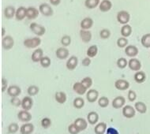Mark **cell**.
<instances>
[{
    "label": "cell",
    "instance_id": "ac0fdd59",
    "mask_svg": "<svg viewBox=\"0 0 150 134\" xmlns=\"http://www.w3.org/2000/svg\"><path fill=\"white\" fill-rule=\"evenodd\" d=\"M79 35H80L81 39L82 42L86 43V44L89 43L92 39V37H93L92 32L89 30H86V29H81L80 32H79Z\"/></svg>",
    "mask_w": 150,
    "mask_h": 134
},
{
    "label": "cell",
    "instance_id": "ffe728a7",
    "mask_svg": "<svg viewBox=\"0 0 150 134\" xmlns=\"http://www.w3.org/2000/svg\"><path fill=\"white\" fill-rule=\"evenodd\" d=\"M18 118L22 122H29L32 120V114L28 111H21L18 114Z\"/></svg>",
    "mask_w": 150,
    "mask_h": 134
},
{
    "label": "cell",
    "instance_id": "e0dca14e",
    "mask_svg": "<svg viewBox=\"0 0 150 134\" xmlns=\"http://www.w3.org/2000/svg\"><path fill=\"white\" fill-rule=\"evenodd\" d=\"M138 48L134 45H128L125 48V54L126 55L130 58H134L138 54Z\"/></svg>",
    "mask_w": 150,
    "mask_h": 134
},
{
    "label": "cell",
    "instance_id": "3957f363",
    "mask_svg": "<svg viewBox=\"0 0 150 134\" xmlns=\"http://www.w3.org/2000/svg\"><path fill=\"white\" fill-rule=\"evenodd\" d=\"M130 20V14L127 11H120L117 13V21L122 25L129 23Z\"/></svg>",
    "mask_w": 150,
    "mask_h": 134
},
{
    "label": "cell",
    "instance_id": "1f68e13d",
    "mask_svg": "<svg viewBox=\"0 0 150 134\" xmlns=\"http://www.w3.org/2000/svg\"><path fill=\"white\" fill-rule=\"evenodd\" d=\"M100 0H86L85 1V6L86 8H88L89 10L95 9L100 5Z\"/></svg>",
    "mask_w": 150,
    "mask_h": 134
},
{
    "label": "cell",
    "instance_id": "603a6c76",
    "mask_svg": "<svg viewBox=\"0 0 150 134\" xmlns=\"http://www.w3.org/2000/svg\"><path fill=\"white\" fill-rule=\"evenodd\" d=\"M74 123L77 126V128L80 130V132H81L87 129L88 122V121H86V119L83 118H78L75 120Z\"/></svg>",
    "mask_w": 150,
    "mask_h": 134
},
{
    "label": "cell",
    "instance_id": "83f0119b",
    "mask_svg": "<svg viewBox=\"0 0 150 134\" xmlns=\"http://www.w3.org/2000/svg\"><path fill=\"white\" fill-rule=\"evenodd\" d=\"M54 99L58 103L64 104L67 100V96L64 92H56L54 94Z\"/></svg>",
    "mask_w": 150,
    "mask_h": 134
},
{
    "label": "cell",
    "instance_id": "ba28073f",
    "mask_svg": "<svg viewBox=\"0 0 150 134\" xmlns=\"http://www.w3.org/2000/svg\"><path fill=\"white\" fill-rule=\"evenodd\" d=\"M55 55L58 59L60 60L67 59L69 55H70V51L69 50L65 47H59L56 51H55Z\"/></svg>",
    "mask_w": 150,
    "mask_h": 134
},
{
    "label": "cell",
    "instance_id": "d6986e66",
    "mask_svg": "<svg viewBox=\"0 0 150 134\" xmlns=\"http://www.w3.org/2000/svg\"><path fill=\"white\" fill-rule=\"evenodd\" d=\"M44 57V51L41 48H36L35 49L31 55V59L33 62H40L41 59Z\"/></svg>",
    "mask_w": 150,
    "mask_h": 134
},
{
    "label": "cell",
    "instance_id": "f1b7e54d",
    "mask_svg": "<svg viewBox=\"0 0 150 134\" xmlns=\"http://www.w3.org/2000/svg\"><path fill=\"white\" fill-rule=\"evenodd\" d=\"M133 29L132 27L127 24V25H124L122 26L121 30H120V33H121L122 36H123V37H129L131 34H132Z\"/></svg>",
    "mask_w": 150,
    "mask_h": 134
},
{
    "label": "cell",
    "instance_id": "b9f144b4",
    "mask_svg": "<svg viewBox=\"0 0 150 134\" xmlns=\"http://www.w3.org/2000/svg\"><path fill=\"white\" fill-rule=\"evenodd\" d=\"M116 65L119 69L123 70V69H125L128 66V61L125 58H119V59L117 60Z\"/></svg>",
    "mask_w": 150,
    "mask_h": 134
},
{
    "label": "cell",
    "instance_id": "74e56055",
    "mask_svg": "<svg viewBox=\"0 0 150 134\" xmlns=\"http://www.w3.org/2000/svg\"><path fill=\"white\" fill-rule=\"evenodd\" d=\"M128 44H129L128 39L123 36L117 39V46L119 47V48H126L128 46Z\"/></svg>",
    "mask_w": 150,
    "mask_h": 134
},
{
    "label": "cell",
    "instance_id": "d4e9b609",
    "mask_svg": "<svg viewBox=\"0 0 150 134\" xmlns=\"http://www.w3.org/2000/svg\"><path fill=\"white\" fill-rule=\"evenodd\" d=\"M19 131H20L21 134H32L34 131L33 124L29 123V122H26V123L23 124L20 127V130Z\"/></svg>",
    "mask_w": 150,
    "mask_h": 134
},
{
    "label": "cell",
    "instance_id": "60d3db41",
    "mask_svg": "<svg viewBox=\"0 0 150 134\" xmlns=\"http://www.w3.org/2000/svg\"><path fill=\"white\" fill-rule=\"evenodd\" d=\"M98 105L102 108H106L109 105V99L106 96H102L98 99Z\"/></svg>",
    "mask_w": 150,
    "mask_h": 134
},
{
    "label": "cell",
    "instance_id": "db71d44e",
    "mask_svg": "<svg viewBox=\"0 0 150 134\" xmlns=\"http://www.w3.org/2000/svg\"><path fill=\"white\" fill-rule=\"evenodd\" d=\"M50 3L54 6H57L61 3V0H49Z\"/></svg>",
    "mask_w": 150,
    "mask_h": 134
},
{
    "label": "cell",
    "instance_id": "6da1fadb",
    "mask_svg": "<svg viewBox=\"0 0 150 134\" xmlns=\"http://www.w3.org/2000/svg\"><path fill=\"white\" fill-rule=\"evenodd\" d=\"M23 44L24 46L29 49H35L41 44V39L39 36L33 37V38H28L24 40Z\"/></svg>",
    "mask_w": 150,
    "mask_h": 134
},
{
    "label": "cell",
    "instance_id": "5b68a950",
    "mask_svg": "<svg viewBox=\"0 0 150 134\" xmlns=\"http://www.w3.org/2000/svg\"><path fill=\"white\" fill-rule=\"evenodd\" d=\"M39 11L45 17H52L54 14V11L53 9L49 4L47 3H42L39 6Z\"/></svg>",
    "mask_w": 150,
    "mask_h": 134
},
{
    "label": "cell",
    "instance_id": "f6af8a7d",
    "mask_svg": "<svg viewBox=\"0 0 150 134\" xmlns=\"http://www.w3.org/2000/svg\"><path fill=\"white\" fill-rule=\"evenodd\" d=\"M52 120L49 118H44L41 120V126L44 129H47L52 126Z\"/></svg>",
    "mask_w": 150,
    "mask_h": 134
},
{
    "label": "cell",
    "instance_id": "277c9868",
    "mask_svg": "<svg viewBox=\"0 0 150 134\" xmlns=\"http://www.w3.org/2000/svg\"><path fill=\"white\" fill-rule=\"evenodd\" d=\"M14 46V39L11 36H6L2 39V47L5 51L12 49Z\"/></svg>",
    "mask_w": 150,
    "mask_h": 134
},
{
    "label": "cell",
    "instance_id": "c3c4849f",
    "mask_svg": "<svg viewBox=\"0 0 150 134\" xmlns=\"http://www.w3.org/2000/svg\"><path fill=\"white\" fill-rule=\"evenodd\" d=\"M128 99L129 102H134L137 99V94L134 90H129L128 92V95H127Z\"/></svg>",
    "mask_w": 150,
    "mask_h": 134
},
{
    "label": "cell",
    "instance_id": "7dc6e473",
    "mask_svg": "<svg viewBox=\"0 0 150 134\" xmlns=\"http://www.w3.org/2000/svg\"><path fill=\"white\" fill-rule=\"evenodd\" d=\"M68 132L70 134H78L80 133V130L77 128V126H75L74 123L70 124V126H68Z\"/></svg>",
    "mask_w": 150,
    "mask_h": 134
},
{
    "label": "cell",
    "instance_id": "9a60e30c",
    "mask_svg": "<svg viewBox=\"0 0 150 134\" xmlns=\"http://www.w3.org/2000/svg\"><path fill=\"white\" fill-rule=\"evenodd\" d=\"M78 64V58L75 56V55H73V56L70 57V58L68 59L67 62V64H66V66H67V69L68 70L72 71V70H74L75 69L77 68Z\"/></svg>",
    "mask_w": 150,
    "mask_h": 134
},
{
    "label": "cell",
    "instance_id": "ee69618b",
    "mask_svg": "<svg viewBox=\"0 0 150 134\" xmlns=\"http://www.w3.org/2000/svg\"><path fill=\"white\" fill-rule=\"evenodd\" d=\"M111 36V31L108 28H103L100 32V37L102 39H108Z\"/></svg>",
    "mask_w": 150,
    "mask_h": 134
},
{
    "label": "cell",
    "instance_id": "816d5d0a",
    "mask_svg": "<svg viewBox=\"0 0 150 134\" xmlns=\"http://www.w3.org/2000/svg\"><path fill=\"white\" fill-rule=\"evenodd\" d=\"M81 63H82L83 66H85V67L89 66L91 64V58H89V57H86L85 59H83Z\"/></svg>",
    "mask_w": 150,
    "mask_h": 134
},
{
    "label": "cell",
    "instance_id": "cb8c5ba5",
    "mask_svg": "<svg viewBox=\"0 0 150 134\" xmlns=\"http://www.w3.org/2000/svg\"><path fill=\"white\" fill-rule=\"evenodd\" d=\"M112 8V3L110 0H102L100 2V5H99V10L103 12V13H106L111 11Z\"/></svg>",
    "mask_w": 150,
    "mask_h": 134
},
{
    "label": "cell",
    "instance_id": "836d02e7",
    "mask_svg": "<svg viewBox=\"0 0 150 134\" xmlns=\"http://www.w3.org/2000/svg\"><path fill=\"white\" fill-rule=\"evenodd\" d=\"M134 108L140 114H145L147 111V106L143 102H137L134 104Z\"/></svg>",
    "mask_w": 150,
    "mask_h": 134
},
{
    "label": "cell",
    "instance_id": "9c48e42d",
    "mask_svg": "<svg viewBox=\"0 0 150 134\" xmlns=\"http://www.w3.org/2000/svg\"><path fill=\"white\" fill-rule=\"evenodd\" d=\"M33 106V99L32 96H25L21 100V107L25 111H30Z\"/></svg>",
    "mask_w": 150,
    "mask_h": 134
},
{
    "label": "cell",
    "instance_id": "d590c367",
    "mask_svg": "<svg viewBox=\"0 0 150 134\" xmlns=\"http://www.w3.org/2000/svg\"><path fill=\"white\" fill-rule=\"evenodd\" d=\"M141 43L145 48H150V33L145 34L141 39Z\"/></svg>",
    "mask_w": 150,
    "mask_h": 134
},
{
    "label": "cell",
    "instance_id": "4316f807",
    "mask_svg": "<svg viewBox=\"0 0 150 134\" xmlns=\"http://www.w3.org/2000/svg\"><path fill=\"white\" fill-rule=\"evenodd\" d=\"M87 121L90 125H96L99 121V114L96 111H91L87 115Z\"/></svg>",
    "mask_w": 150,
    "mask_h": 134
},
{
    "label": "cell",
    "instance_id": "7c38bea8",
    "mask_svg": "<svg viewBox=\"0 0 150 134\" xmlns=\"http://www.w3.org/2000/svg\"><path fill=\"white\" fill-rule=\"evenodd\" d=\"M115 87L119 91H126L129 88V83L124 79H119L115 82Z\"/></svg>",
    "mask_w": 150,
    "mask_h": 134
},
{
    "label": "cell",
    "instance_id": "2e32d148",
    "mask_svg": "<svg viewBox=\"0 0 150 134\" xmlns=\"http://www.w3.org/2000/svg\"><path fill=\"white\" fill-rule=\"evenodd\" d=\"M99 97V92L96 89H89L86 93V99L89 103H95Z\"/></svg>",
    "mask_w": 150,
    "mask_h": 134
},
{
    "label": "cell",
    "instance_id": "4fadbf2b",
    "mask_svg": "<svg viewBox=\"0 0 150 134\" xmlns=\"http://www.w3.org/2000/svg\"><path fill=\"white\" fill-rule=\"evenodd\" d=\"M25 18H27V8L25 7V6H19L16 10V20L20 21L24 20Z\"/></svg>",
    "mask_w": 150,
    "mask_h": 134
},
{
    "label": "cell",
    "instance_id": "8fae6325",
    "mask_svg": "<svg viewBox=\"0 0 150 134\" xmlns=\"http://www.w3.org/2000/svg\"><path fill=\"white\" fill-rule=\"evenodd\" d=\"M16 14V9L13 6H7L4 8V11H3V15L5 17V18L8 19V20H11L12 18L15 17Z\"/></svg>",
    "mask_w": 150,
    "mask_h": 134
},
{
    "label": "cell",
    "instance_id": "f907efd6",
    "mask_svg": "<svg viewBox=\"0 0 150 134\" xmlns=\"http://www.w3.org/2000/svg\"><path fill=\"white\" fill-rule=\"evenodd\" d=\"M1 85H2V88H1L2 92H6V91H7L9 86H8V80H6V78H2V82H1Z\"/></svg>",
    "mask_w": 150,
    "mask_h": 134
},
{
    "label": "cell",
    "instance_id": "7a4b0ae2",
    "mask_svg": "<svg viewBox=\"0 0 150 134\" xmlns=\"http://www.w3.org/2000/svg\"><path fill=\"white\" fill-rule=\"evenodd\" d=\"M29 28L36 36H39V37L44 36L46 32V28L40 24L36 23V22H33L30 24Z\"/></svg>",
    "mask_w": 150,
    "mask_h": 134
},
{
    "label": "cell",
    "instance_id": "f546056e",
    "mask_svg": "<svg viewBox=\"0 0 150 134\" xmlns=\"http://www.w3.org/2000/svg\"><path fill=\"white\" fill-rule=\"evenodd\" d=\"M134 79L137 84H142L146 80V74L145 72L143 71H137L135 73L134 76Z\"/></svg>",
    "mask_w": 150,
    "mask_h": 134
},
{
    "label": "cell",
    "instance_id": "5bb4252c",
    "mask_svg": "<svg viewBox=\"0 0 150 134\" xmlns=\"http://www.w3.org/2000/svg\"><path fill=\"white\" fill-rule=\"evenodd\" d=\"M7 94L11 97H18L21 95V89L18 85H11L7 89Z\"/></svg>",
    "mask_w": 150,
    "mask_h": 134
},
{
    "label": "cell",
    "instance_id": "484cf974",
    "mask_svg": "<svg viewBox=\"0 0 150 134\" xmlns=\"http://www.w3.org/2000/svg\"><path fill=\"white\" fill-rule=\"evenodd\" d=\"M80 26L81 29L89 30L93 26V20L91 18H85L81 21Z\"/></svg>",
    "mask_w": 150,
    "mask_h": 134
},
{
    "label": "cell",
    "instance_id": "f35d334b",
    "mask_svg": "<svg viewBox=\"0 0 150 134\" xmlns=\"http://www.w3.org/2000/svg\"><path fill=\"white\" fill-rule=\"evenodd\" d=\"M71 41H72L71 37L69 35H65L60 39V43L62 45V47H67L68 46H70Z\"/></svg>",
    "mask_w": 150,
    "mask_h": 134
},
{
    "label": "cell",
    "instance_id": "e575fe53",
    "mask_svg": "<svg viewBox=\"0 0 150 134\" xmlns=\"http://www.w3.org/2000/svg\"><path fill=\"white\" fill-rule=\"evenodd\" d=\"M73 105L76 109H81L85 106V100L81 97H77L74 99Z\"/></svg>",
    "mask_w": 150,
    "mask_h": 134
},
{
    "label": "cell",
    "instance_id": "681fc988",
    "mask_svg": "<svg viewBox=\"0 0 150 134\" xmlns=\"http://www.w3.org/2000/svg\"><path fill=\"white\" fill-rule=\"evenodd\" d=\"M11 103L16 107L21 106V100L18 97H12L11 99Z\"/></svg>",
    "mask_w": 150,
    "mask_h": 134
},
{
    "label": "cell",
    "instance_id": "7bdbcfd3",
    "mask_svg": "<svg viewBox=\"0 0 150 134\" xmlns=\"http://www.w3.org/2000/svg\"><path fill=\"white\" fill-rule=\"evenodd\" d=\"M18 130H20L19 126H18L17 123H14V122L10 124L9 126H8V133H16Z\"/></svg>",
    "mask_w": 150,
    "mask_h": 134
},
{
    "label": "cell",
    "instance_id": "44dd1931",
    "mask_svg": "<svg viewBox=\"0 0 150 134\" xmlns=\"http://www.w3.org/2000/svg\"><path fill=\"white\" fill-rule=\"evenodd\" d=\"M40 13V12L38 9H36L33 6H29L27 8V18H26L28 20H34L39 16Z\"/></svg>",
    "mask_w": 150,
    "mask_h": 134
},
{
    "label": "cell",
    "instance_id": "11a10c76",
    "mask_svg": "<svg viewBox=\"0 0 150 134\" xmlns=\"http://www.w3.org/2000/svg\"><path fill=\"white\" fill-rule=\"evenodd\" d=\"M5 33H6L5 28H2V36H3V37L5 36Z\"/></svg>",
    "mask_w": 150,
    "mask_h": 134
},
{
    "label": "cell",
    "instance_id": "8992f818",
    "mask_svg": "<svg viewBox=\"0 0 150 134\" xmlns=\"http://www.w3.org/2000/svg\"><path fill=\"white\" fill-rule=\"evenodd\" d=\"M128 66L133 71L137 72V71H140L142 69V62L136 58H131L128 61Z\"/></svg>",
    "mask_w": 150,
    "mask_h": 134
},
{
    "label": "cell",
    "instance_id": "30bf717a",
    "mask_svg": "<svg viewBox=\"0 0 150 134\" xmlns=\"http://www.w3.org/2000/svg\"><path fill=\"white\" fill-rule=\"evenodd\" d=\"M87 89L88 88H86L81 82H75L73 85V90L74 91L75 93H77L79 95H83L87 93L88 92Z\"/></svg>",
    "mask_w": 150,
    "mask_h": 134
},
{
    "label": "cell",
    "instance_id": "52a82bcc",
    "mask_svg": "<svg viewBox=\"0 0 150 134\" xmlns=\"http://www.w3.org/2000/svg\"><path fill=\"white\" fill-rule=\"evenodd\" d=\"M136 114V110L130 105H126L122 109V115L127 118H133Z\"/></svg>",
    "mask_w": 150,
    "mask_h": 134
},
{
    "label": "cell",
    "instance_id": "ab89813d",
    "mask_svg": "<svg viewBox=\"0 0 150 134\" xmlns=\"http://www.w3.org/2000/svg\"><path fill=\"white\" fill-rule=\"evenodd\" d=\"M40 64L43 68H48L52 64V60H51L49 57L44 56L40 60Z\"/></svg>",
    "mask_w": 150,
    "mask_h": 134
},
{
    "label": "cell",
    "instance_id": "bcb514c9",
    "mask_svg": "<svg viewBox=\"0 0 150 134\" xmlns=\"http://www.w3.org/2000/svg\"><path fill=\"white\" fill-rule=\"evenodd\" d=\"M81 82L82 83L83 85L86 86V88H90L93 85V79L90 78V77H86L85 78H83Z\"/></svg>",
    "mask_w": 150,
    "mask_h": 134
},
{
    "label": "cell",
    "instance_id": "8d00e7d4",
    "mask_svg": "<svg viewBox=\"0 0 150 134\" xmlns=\"http://www.w3.org/2000/svg\"><path fill=\"white\" fill-rule=\"evenodd\" d=\"M40 92V88L36 85H30L28 89H27V93L29 96H35Z\"/></svg>",
    "mask_w": 150,
    "mask_h": 134
},
{
    "label": "cell",
    "instance_id": "f5cc1de1",
    "mask_svg": "<svg viewBox=\"0 0 150 134\" xmlns=\"http://www.w3.org/2000/svg\"><path fill=\"white\" fill-rule=\"evenodd\" d=\"M106 134H119V133L116 129H115L113 127H110L108 129H107Z\"/></svg>",
    "mask_w": 150,
    "mask_h": 134
},
{
    "label": "cell",
    "instance_id": "d6a6232c",
    "mask_svg": "<svg viewBox=\"0 0 150 134\" xmlns=\"http://www.w3.org/2000/svg\"><path fill=\"white\" fill-rule=\"evenodd\" d=\"M87 56L89 58H94L96 56V54H98V47L96 45H92L87 50Z\"/></svg>",
    "mask_w": 150,
    "mask_h": 134
},
{
    "label": "cell",
    "instance_id": "7402d4cb",
    "mask_svg": "<svg viewBox=\"0 0 150 134\" xmlns=\"http://www.w3.org/2000/svg\"><path fill=\"white\" fill-rule=\"evenodd\" d=\"M125 103H126V99L123 96L119 95V96H117V97H115L113 99V101H112V106L115 109H120L122 107H123Z\"/></svg>",
    "mask_w": 150,
    "mask_h": 134
},
{
    "label": "cell",
    "instance_id": "4dcf8cb0",
    "mask_svg": "<svg viewBox=\"0 0 150 134\" xmlns=\"http://www.w3.org/2000/svg\"><path fill=\"white\" fill-rule=\"evenodd\" d=\"M107 131V124L105 122H100L94 128V132L96 134H104Z\"/></svg>",
    "mask_w": 150,
    "mask_h": 134
}]
</instances>
